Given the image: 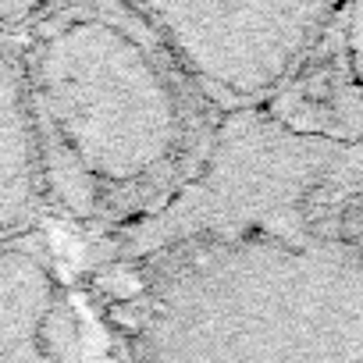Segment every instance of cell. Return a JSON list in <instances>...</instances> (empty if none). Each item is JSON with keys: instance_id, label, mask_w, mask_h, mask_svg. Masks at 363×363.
Returning <instances> with one entry per match:
<instances>
[{"instance_id": "cell-1", "label": "cell", "mask_w": 363, "mask_h": 363, "mask_svg": "<svg viewBox=\"0 0 363 363\" xmlns=\"http://www.w3.org/2000/svg\"><path fill=\"white\" fill-rule=\"evenodd\" d=\"M26 75L43 182L104 242L186 189L221 125L143 4L43 11Z\"/></svg>"}, {"instance_id": "cell-2", "label": "cell", "mask_w": 363, "mask_h": 363, "mask_svg": "<svg viewBox=\"0 0 363 363\" xmlns=\"http://www.w3.org/2000/svg\"><path fill=\"white\" fill-rule=\"evenodd\" d=\"M125 363H363V253L331 228L107 267Z\"/></svg>"}, {"instance_id": "cell-3", "label": "cell", "mask_w": 363, "mask_h": 363, "mask_svg": "<svg viewBox=\"0 0 363 363\" xmlns=\"http://www.w3.org/2000/svg\"><path fill=\"white\" fill-rule=\"evenodd\" d=\"M363 193V146L292 132L267 111L221 118L193 182L157 218L104 242V267L250 235H303Z\"/></svg>"}, {"instance_id": "cell-4", "label": "cell", "mask_w": 363, "mask_h": 363, "mask_svg": "<svg viewBox=\"0 0 363 363\" xmlns=\"http://www.w3.org/2000/svg\"><path fill=\"white\" fill-rule=\"evenodd\" d=\"M143 11L211 111L232 118L274 104L338 4H143Z\"/></svg>"}, {"instance_id": "cell-5", "label": "cell", "mask_w": 363, "mask_h": 363, "mask_svg": "<svg viewBox=\"0 0 363 363\" xmlns=\"http://www.w3.org/2000/svg\"><path fill=\"white\" fill-rule=\"evenodd\" d=\"M292 132L363 146V4H342L267 107Z\"/></svg>"}, {"instance_id": "cell-6", "label": "cell", "mask_w": 363, "mask_h": 363, "mask_svg": "<svg viewBox=\"0 0 363 363\" xmlns=\"http://www.w3.org/2000/svg\"><path fill=\"white\" fill-rule=\"evenodd\" d=\"M324 228L338 232L345 242H352V246L363 253V193L352 196V200H345V203L324 221Z\"/></svg>"}]
</instances>
